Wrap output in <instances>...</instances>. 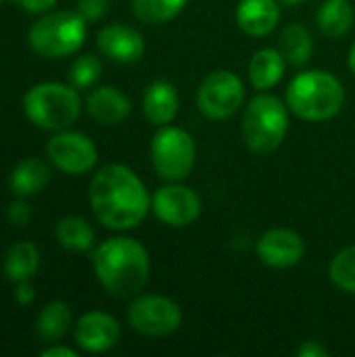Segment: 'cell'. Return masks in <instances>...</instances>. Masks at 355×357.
Returning <instances> with one entry per match:
<instances>
[{
  "mask_svg": "<svg viewBox=\"0 0 355 357\" xmlns=\"http://www.w3.org/2000/svg\"><path fill=\"white\" fill-rule=\"evenodd\" d=\"M328 278L343 293L355 295V245L345 247L333 257L328 266Z\"/></svg>",
  "mask_w": 355,
  "mask_h": 357,
  "instance_id": "26",
  "label": "cell"
},
{
  "mask_svg": "<svg viewBox=\"0 0 355 357\" xmlns=\"http://www.w3.org/2000/svg\"><path fill=\"white\" fill-rule=\"evenodd\" d=\"M280 4H285V6H297V4H301V2H305V0H278Z\"/></svg>",
  "mask_w": 355,
  "mask_h": 357,
  "instance_id": "35",
  "label": "cell"
},
{
  "mask_svg": "<svg viewBox=\"0 0 355 357\" xmlns=\"http://www.w3.org/2000/svg\"><path fill=\"white\" fill-rule=\"evenodd\" d=\"M257 257L264 266L285 270L297 266L305 255V243L299 232L289 228H272L257 238Z\"/></svg>",
  "mask_w": 355,
  "mask_h": 357,
  "instance_id": "12",
  "label": "cell"
},
{
  "mask_svg": "<svg viewBox=\"0 0 355 357\" xmlns=\"http://www.w3.org/2000/svg\"><path fill=\"white\" fill-rule=\"evenodd\" d=\"M280 21L278 0H241L236 8L239 27L253 38H264L276 29Z\"/></svg>",
  "mask_w": 355,
  "mask_h": 357,
  "instance_id": "16",
  "label": "cell"
},
{
  "mask_svg": "<svg viewBox=\"0 0 355 357\" xmlns=\"http://www.w3.org/2000/svg\"><path fill=\"white\" fill-rule=\"evenodd\" d=\"M48 182H50V167L44 159H38V157H27L19 161L8 178L10 190L23 199L38 195L40 190L46 188Z\"/></svg>",
  "mask_w": 355,
  "mask_h": 357,
  "instance_id": "18",
  "label": "cell"
},
{
  "mask_svg": "<svg viewBox=\"0 0 355 357\" xmlns=\"http://www.w3.org/2000/svg\"><path fill=\"white\" fill-rule=\"evenodd\" d=\"M121 339L119 322L107 312H88L75 324V343L88 354H105Z\"/></svg>",
  "mask_w": 355,
  "mask_h": 357,
  "instance_id": "13",
  "label": "cell"
},
{
  "mask_svg": "<svg viewBox=\"0 0 355 357\" xmlns=\"http://www.w3.org/2000/svg\"><path fill=\"white\" fill-rule=\"evenodd\" d=\"M96 46L109 61L121 65L136 63L144 54V40L140 31L123 23H111L103 27L96 33Z\"/></svg>",
  "mask_w": 355,
  "mask_h": 357,
  "instance_id": "14",
  "label": "cell"
},
{
  "mask_svg": "<svg viewBox=\"0 0 355 357\" xmlns=\"http://www.w3.org/2000/svg\"><path fill=\"white\" fill-rule=\"evenodd\" d=\"M245 86L228 69L211 71L197 90V107L209 119H230L243 107Z\"/></svg>",
  "mask_w": 355,
  "mask_h": 357,
  "instance_id": "9",
  "label": "cell"
},
{
  "mask_svg": "<svg viewBox=\"0 0 355 357\" xmlns=\"http://www.w3.org/2000/svg\"><path fill=\"white\" fill-rule=\"evenodd\" d=\"M46 157L63 174L82 176V174H88L96 165L98 149L82 132L59 130L46 142Z\"/></svg>",
  "mask_w": 355,
  "mask_h": 357,
  "instance_id": "10",
  "label": "cell"
},
{
  "mask_svg": "<svg viewBox=\"0 0 355 357\" xmlns=\"http://www.w3.org/2000/svg\"><path fill=\"white\" fill-rule=\"evenodd\" d=\"M197 146L192 136L174 126H161L151 142V163L155 172L169 182H182L195 167Z\"/></svg>",
  "mask_w": 355,
  "mask_h": 357,
  "instance_id": "7",
  "label": "cell"
},
{
  "mask_svg": "<svg viewBox=\"0 0 355 357\" xmlns=\"http://www.w3.org/2000/svg\"><path fill=\"white\" fill-rule=\"evenodd\" d=\"M178 90L169 82H153L142 96V113L153 126H169L178 113Z\"/></svg>",
  "mask_w": 355,
  "mask_h": 357,
  "instance_id": "17",
  "label": "cell"
},
{
  "mask_svg": "<svg viewBox=\"0 0 355 357\" xmlns=\"http://www.w3.org/2000/svg\"><path fill=\"white\" fill-rule=\"evenodd\" d=\"M354 19L355 13L349 0H326L316 15V23L326 38L345 36L352 29Z\"/></svg>",
  "mask_w": 355,
  "mask_h": 357,
  "instance_id": "23",
  "label": "cell"
},
{
  "mask_svg": "<svg viewBox=\"0 0 355 357\" xmlns=\"http://www.w3.org/2000/svg\"><path fill=\"white\" fill-rule=\"evenodd\" d=\"M71 326V310L65 301H50L44 305L36 320V333L42 341L54 343L67 335Z\"/></svg>",
  "mask_w": 355,
  "mask_h": 357,
  "instance_id": "24",
  "label": "cell"
},
{
  "mask_svg": "<svg viewBox=\"0 0 355 357\" xmlns=\"http://www.w3.org/2000/svg\"><path fill=\"white\" fill-rule=\"evenodd\" d=\"M285 67L287 61L278 48H262L249 63V82L255 90H270L282 79Z\"/></svg>",
  "mask_w": 355,
  "mask_h": 357,
  "instance_id": "19",
  "label": "cell"
},
{
  "mask_svg": "<svg viewBox=\"0 0 355 357\" xmlns=\"http://www.w3.org/2000/svg\"><path fill=\"white\" fill-rule=\"evenodd\" d=\"M86 23L77 10H48L29 27L27 42L46 59L69 56L86 42Z\"/></svg>",
  "mask_w": 355,
  "mask_h": 357,
  "instance_id": "6",
  "label": "cell"
},
{
  "mask_svg": "<svg viewBox=\"0 0 355 357\" xmlns=\"http://www.w3.org/2000/svg\"><path fill=\"white\" fill-rule=\"evenodd\" d=\"M13 2L29 15H44L52 10V6L56 4V0H13Z\"/></svg>",
  "mask_w": 355,
  "mask_h": 357,
  "instance_id": "30",
  "label": "cell"
},
{
  "mask_svg": "<svg viewBox=\"0 0 355 357\" xmlns=\"http://www.w3.org/2000/svg\"><path fill=\"white\" fill-rule=\"evenodd\" d=\"M86 111L103 126H117L132 113V102L119 88L98 86L86 96Z\"/></svg>",
  "mask_w": 355,
  "mask_h": 357,
  "instance_id": "15",
  "label": "cell"
},
{
  "mask_svg": "<svg viewBox=\"0 0 355 357\" xmlns=\"http://www.w3.org/2000/svg\"><path fill=\"white\" fill-rule=\"evenodd\" d=\"M347 65H349L352 73L355 75V44L352 46V50H349V59H347Z\"/></svg>",
  "mask_w": 355,
  "mask_h": 357,
  "instance_id": "34",
  "label": "cell"
},
{
  "mask_svg": "<svg viewBox=\"0 0 355 357\" xmlns=\"http://www.w3.org/2000/svg\"><path fill=\"white\" fill-rule=\"evenodd\" d=\"M2 2H4V0H0V4H2Z\"/></svg>",
  "mask_w": 355,
  "mask_h": 357,
  "instance_id": "36",
  "label": "cell"
},
{
  "mask_svg": "<svg viewBox=\"0 0 355 357\" xmlns=\"http://www.w3.org/2000/svg\"><path fill=\"white\" fill-rule=\"evenodd\" d=\"M40 357H77V351H73L69 347H63V345H52L48 349H42Z\"/></svg>",
  "mask_w": 355,
  "mask_h": 357,
  "instance_id": "33",
  "label": "cell"
},
{
  "mask_svg": "<svg viewBox=\"0 0 355 357\" xmlns=\"http://www.w3.org/2000/svg\"><path fill=\"white\" fill-rule=\"evenodd\" d=\"M88 201L94 218L111 230L136 228L151 209L146 186L121 163H109L94 174L88 188Z\"/></svg>",
  "mask_w": 355,
  "mask_h": 357,
  "instance_id": "1",
  "label": "cell"
},
{
  "mask_svg": "<svg viewBox=\"0 0 355 357\" xmlns=\"http://www.w3.org/2000/svg\"><path fill=\"white\" fill-rule=\"evenodd\" d=\"M278 50L282 52L285 61L293 67H301L312 59L314 40L308 27L299 23H289L278 38Z\"/></svg>",
  "mask_w": 355,
  "mask_h": 357,
  "instance_id": "22",
  "label": "cell"
},
{
  "mask_svg": "<svg viewBox=\"0 0 355 357\" xmlns=\"http://www.w3.org/2000/svg\"><path fill=\"white\" fill-rule=\"evenodd\" d=\"M128 324L144 337H169L182 324V310L165 295L140 293L128 307Z\"/></svg>",
  "mask_w": 355,
  "mask_h": 357,
  "instance_id": "8",
  "label": "cell"
},
{
  "mask_svg": "<svg viewBox=\"0 0 355 357\" xmlns=\"http://www.w3.org/2000/svg\"><path fill=\"white\" fill-rule=\"evenodd\" d=\"M343 84L331 71L297 73L287 88V107L305 121H328L343 109Z\"/></svg>",
  "mask_w": 355,
  "mask_h": 357,
  "instance_id": "3",
  "label": "cell"
},
{
  "mask_svg": "<svg viewBox=\"0 0 355 357\" xmlns=\"http://www.w3.org/2000/svg\"><path fill=\"white\" fill-rule=\"evenodd\" d=\"M92 266L103 289L115 299L138 297L151 274L146 249L130 236H113L94 249Z\"/></svg>",
  "mask_w": 355,
  "mask_h": 357,
  "instance_id": "2",
  "label": "cell"
},
{
  "mask_svg": "<svg viewBox=\"0 0 355 357\" xmlns=\"http://www.w3.org/2000/svg\"><path fill=\"white\" fill-rule=\"evenodd\" d=\"M54 238L67 251L86 253L94 247L96 234L88 224V220L80 215H65L54 226Z\"/></svg>",
  "mask_w": 355,
  "mask_h": 357,
  "instance_id": "21",
  "label": "cell"
},
{
  "mask_svg": "<svg viewBox=\"0 0 355 357\" xmlns=\"http://www.w3.org/2000/svg\"><path fill=\"white\" fill-rule=\"evenodd\" d=\"M40 270V251L31 241L15 243L4 257V276L10 282L31 280Z\"/></svg>",
  "mask_w": 355,
  "mask_h": 357,
  "instance_id": "20",
  "label": "cell"
},
{
  "mask_svg": "<svg viewBox=\"0 0 355 357\" xmlns=\"http://www.w3.org/2000/svg\"><path fill=\"white\" fill-rule=\"evenodd\" d=\"M6 215H8V220H10L15 226H25V224L29 222V218H31V209H29V205L23 201V197H19L15 203L8 205Z\"/></svg>",
  "mask_w": 355,
  "mask_h": 357,
  "instance_id": "29",
  "label": "cell"
},
{
  "mask_svg": "<svg viewBox=\"0 0 355 357\" xmlns=\"http://www.w3.org/2000/svg\"><path fill=\"white\" fill-rule=\"evenodd\" d=\"M103 73V63L94 54H82L77 56L71 67H69V84L80 88H90L100 79Z\"/></svg>",
  "mask_w": 355,
  "mask_h": 357,
  "instance_id": "27",
  "label": "cell"
},
{
  "mask_svg": "<svg viewBox=\"0 0 355 357\" xmlns=\"http://www.w3.org/2000/svg\"><path fill=\"white\" fill-rule=\"evenodd\" d=\"M25 117L50 132L71 128L82 113V98L75 86L61 82H40L31 86L23 96Z\"/></svg>",
  "mask_w": 355,
  "mask_h": 357,
  "instance_id": "4",
  "label": "cell"
},
{
  "mask_svg": "<svg viewBox=\"0 0 355 357\" xmlns=\"http://www.w3.org/2000/svg\"><path fill=\"white\" fill-rule=\"evenodd\" d=\"M299 357H328L331 351L320 343V341H305L303 345H299L297 349Z\"/></svg>",
  "mask_w": 355,
  "mask_h": 357,
  "instance_id": "31",
  "label": "cell"
},
{
  "mask_svg": "<svg viewBox=\"0 0 355 357\" xmlns=\"http://www.w3.org/2000/svg\"><path fill=\"white\" fill-rule=\"evenodd\" d=\"M151 209L159 222L172 228H184L195 224L201 218L203 211V201L201 197L180 184V182H169L167 186H161L153 199H151Z\"/></svg>",
  "mask_w": 355,
  "mask_h": 357,
  "instance_id": "11",
  "label": "cell"
},
{
  "mask_svg": "<svg viewBox=\"0 0 355 357\" xmlns=\"http://www.w3.org/2000/svg\"><path fill=\"white\" fill-rule=\"evenodd\" d=\"M243 138L249 151L268 155L276 151L289 132V109L274 94H257L243 113Z\"/></svg>",
  "mask_w": 355,
  "mask_h": 357,
  "instance_id": "5",
  "label": "cell"
},
{
  "mask_svg": "<svg viewBox=\"0 0 355 357\" xmlns=\"http://www.w3.org/2000/svg\"><path fill=\"white\" fill-rule=\"evenodd\" d=\"M86 21H98L109 10V0H77L75 8Z\"/></svg>",
  "mask_w": 355,
  "mask_h": 357,
  "instance_id": "28",
  "label": "cell"
},
{
  "mask_svg": "<svg viewBox=\"0 0 355 357\" xmlns=\"http://www.w3.org/2000/svg\"><path fill=\"white\" fill-rule=\"evenodd\" d=\"M33 297H36V291H33V287L29 284V280H25V282H17L15 299H17V303H19V305H29V303L33 301Z\"/></svg>",
  "mask_w": 355,
  "mask_h": 357,
  "instance_id": "32",
  "label": "cell"
},
{
  "mask_svg": "<svg viewBox=\"0 0 355 357\" xmlns=\"http://www.w3.org/2000/svg\"><path fill=\"white\" fill-rule=\"evenodd\" d=\"M188 0H132V13L146 25H161L182 13Z\"/></svg>",
  "mask_w": 355,
  "mask_h": 357,
  "instance_id": "25",
  "label": "cell"
}]
</instances>
